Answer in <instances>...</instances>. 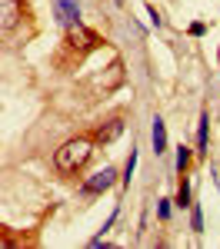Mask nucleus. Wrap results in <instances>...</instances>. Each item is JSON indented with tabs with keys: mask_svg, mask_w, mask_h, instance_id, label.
Returning a JSON list of instances; mask_svg holds the SVG:
<instances>
[{
	"mask_svg": "<svg viewBox=\"0 0 220 249\" xmlns=\"http://www.w3.org/2000/svg\"><path fill=\"white\" fill-rule=\"evenodd\" d=\"M207 130H210V116L203 113V116H200V123H197V153L200 156L207 153Z\"/></svg>",
	"mask_w": 220,
	"mask_h": 249,
	"instance_id": "5",
	"label": "nucleus"
},
{
	"mask_svg": "<svg viewBox=\"0 0 220 249\" xmlns=\"http://www.w3.org/2000/svg\"><path fill=\"white\" fill-rule=\"evenodd\" d=\"M54 10L60 23H80V7L74 0H54Z\"/></svg>",
	"mask_w": 220,
	"mask_h": 249,
	"instance_id": "3",
	"label": "nucleus"
},
{
	"mask_svg": "<svg viewBox=\"0 0 220 249\" xmlns=\"http://www.w3.org/2000/svg\"><path fill=\"white\" fill-rule=\"evenodd\" d=\"M87 160H90V140H83V136L67 140L57 153H54V163H57L60 173H77Z\"/></svg>",
	"mask_w": 220,
	"mask_h": 249,
	"instance_id": "1",
	"label": "nucleus"
},
{
	"mask_svg": "<svg viewBox=\"0 0 220 249\" xmlns=\"http://www.w3.org/2000/svg\"><path fill=\"white\" fill-rule=\"evenodd\" d=\"M120 133H123V123L114 120L110 126H100V130H97V140H100V143H110V140H117Z\"/></svg>",
	"mask_w": 220,
	"mask_h": 249,
	"instance_id": "6",
	"label": "nucleus"
},
{
	"mask_svg": "<svg viewBox=\"0 0 220 249\" xmlns=\"http://www.w3.org/2000/svg\"><path fill=\"white\" fill-rule=\"evenodd\" d=\"M157 216L160 219H170V199H160L157 203Z\"/></svg>",
	"mask_w": 220,
	"mask_h": 249,
	"instance_id": "11",
	"label": "nucleus"
},
{
	"mask_svg": "<svg viewBox=\"0 0 220 249\" xmlns=\"http://www.w3.org/2000/svg\"><path fill=\"white\" fill-rule=\"evenodd\" d=\"M174 203H177L180 210H183V206H190V203H194V199H190V179H187V176H183V179H180V190H177V199H174Z\"/></svg>",
	"mask_w": 220,
	"mask_h": 249,
	"instance_id": "8",
	"label": "nucleus"
},
{
	"mask_svg": "<svg viewBox=\"0 0 220 249\" xmlns=\"http://www.w3.org/2000/svg\"><path fill=\"white\" fill-rule=\"evenodd\" d=\"M3 7H7V10H3V14H7V17H3V27H10V23H14V0H3Z\"/></svg>",
	"mask_w": 220,
	"mask_h": 249,
	"instance_id": "12",
	"label": "nucleus"
},
{
	"mask_svg": "<svg viewBox=\"0 0 220 249\" xmlns=\"http://www.w3.org/2000/svg\"><path fill=\"white\" fill-rule=\"evenodd\" d=\"M203 30H207L203 23H194V27H190V34H194V37H203Z\"/></svg>",
	"mask_w": 220,
	"mask_h": 249,
	"instance_id": "14",
	"label": "nucleus"
},
{
	"mask_svg": "<svg viewBox=\"0 0 220 249\" xmlns=\"http://www.w3.org/2000/svg\"><path fill=\"white\" fill-rule=\"evenodd\" d=\"M150 140H154V153L163 156L167 153V126H163V120L154 116V130H150Z\"/></svg>",
	"mask_w": 220,
	"mask_h": 249,
	"instance_id": "4",
	"label": "nucleus"
},
{
	"mask_svg": "<svg viewBox=\"0 0 220 249\" xmlns=\"http://www.w3.org/2000/svg\"><path fill=\"white\" fill-rule=\"evenodd\" d=\"M114 183H117V170H114V166H103V170H97L83 183V193H107Z\"/></svg>",
	"mask_w": 220,
	"mask_h": 249,
	"instance_id": "2",
	"label": "nucleus"
},
{
	"mask_svg": "<svg viewBox=\"0 0 220 249\" xmlns=\"http://www.w3.org/2000/svg\"><path fill=\"white\" fill-rule=\"evenodd\" d=\"M190 230L203 232V206L200 203H190Z\"/></svg>",
	"mask_w": 220,
	"mask_h": 249,
	"instance_id": "7",
	"label": "nucleus"
},
{
	"mask_svg": "<svg viewBox=\"0 0 220 249\" xmlns=\"http://www.w3.org/2000/svg\"><path fill=\"white\" fill-rule=\"evenodd\" d=\"M134 170H137V150H130V156H127V166H123V183H130V179H134Z\"/></svg>",
	"mask_w": 220,
	"mask_h": 249,
	"instance_id": "10",
	"label": "nucleus"
},
{
	"mask_svg": "<svg viewBox=\"0 0 220 249\" xmlns=\"http://www.w3.org/2000/svg\"><path fill=\"white\" fill-rule=\"evenodd\" d=\"M147 17H150V23H154V27H160V23H163V20H160V14H157V7H150V3H147Z\"/></svg>",
	"mask_w": 220,
	"mask_h": 249,
	"instance_id": "13",
	"label": "nucleus"
},
{
	"mask_svg": "<svg viewBox=\"0 0 220 249\" xmlns=\"http://www.w3.org/2000/svg\"><path fill=\"white\" fill-rule=\"evenodd\" d=\"M187 166H190V146L180 143V146H177V173H183Z\"/></svg>",
	"mask_w": 220,
	"mask_h": 249,
	"instance_id": "9",
	"label": "nucleus"
}]
</instances>
